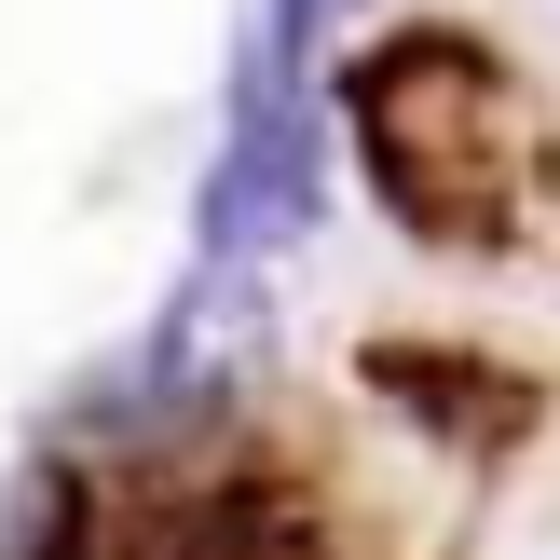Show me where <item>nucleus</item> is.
<instances>
[{
  "mask_svg": "<svg viewBox=\"0 0 560 560\" xmlns=\"http://www.w3.org/2000/svg\"><path fill=\"white\" fill-rule=\"evenodd\" d=\"M315 27L328 0H260L233 42V96H219V151L191 191V260L273 273L328 219V109H315Z\"/></svg>",
  "mask_w": 560,
  "mask_h": 560,
  "instance_id": "nucleus-2",
  "label": "nucleus"
},
{
  "mask_svg": "<svg viewBox=\"0 0 560 560\" xmlns=\"http://www.w3.org/2000/svg\"><path fill=\"white\" fill-rule=\"evenodd\" d=\"M355 370H370V397H397V424H424V438H465V452H520V438H534V410H547V383L534 370H506V355H479V342H397V328H383L370 355H355Z\"/></svg>",
  "mask_w": 560,
  "mask_h": 560,
  "instance_id": "nucleus-3",
  "label": "nucleus"
},
{
  "mask_svg": "<svg viewBox=\"0 0 560 560\" xmlns=\"http://www.w3.org/2000/svg\"><path fill=\"white\" fill-rule=\"evenodd\" d=\"M328 96H342V137L410 246H452V260L520 246V219H534V96L492 55V27L410 14L383 42H355L328 69Z\"/></svg>",
  "mask_w": 560,
  "mask_h": 560,
  "instance_id": "nucleus-1",
  "label": "nucleus"
}]
</instances>
